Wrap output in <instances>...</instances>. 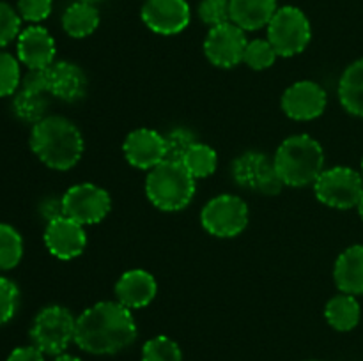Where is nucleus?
Instances as JSON below:
<instances>
[{"label": "nucleus", "instance_id": "nucleus-8", "mask_svg": "<svg viewBox=\"0 0 363 361\" xmlns=\"http://www.w3.org/2000/svg\"><path fill=\"white\" fill-rule=\"evenodd\" d=\"M201 223L206 232L215 237L238 236L248 223L247 202L238 195H218L202 207Z\"/></svg>", "mask_w": 363, "mask_h": 361}, {"label": "nucleus", "instance_id": "nucleus-36", "mask_svg": "<svg viewBox=\"0 0 363 361\" xmlns=\"http://www.w3.org/2000/svg\"><path fill=\"white\" fill-rule=\"evenodd\" d=\"M41 214L45 216L46 222H52V219L62 218L64 216V207H62V197L60 198H48L41 204Z\"/></svg>", "mask_w": 363, "mask_h": 361}, {"label": "nucleus", "instance_id": "nucleus-16", "mask_svg": "<svg viewBox=\"0 0 363 361\" xmlns=\"http://www.w3.org/2000/svg\"><path fill=\"white\" fill-rule=\"evenodd\" d=\"M16 50L18 60L28 69H46L55 62V41L41 25H32L21 30L18 35Z\"/></svg>", "mask_w": 363, "mask_h": 361}, {"label": "nucleus", "instance_id": "nucleus-38", "mask_svg": "<svg viewBox=\"0 0 363 361\" xmlns=\"http://www.w3.org/2000/svg\"><path fill=\"white\" fill-rule=\"evenodd\" d=\"M357 207H358V212H360V218L363 219V197H362V200L358 202V205H357Z\"/></svg>", "mask_w": 363, "mask_h": 361}, {"label": "nucleus", "instance_id": "nucleus-2", "mask_svg": "<svg viewBox=\"0 0 363 361\" xmlns=\"http://www.w3.org/2000/svg\"><path fill=\"white\" fill-rule=\"evenodd\" d=\"M80 130L62 115H46L30 131V149L48 168L69 170L84 154Z\"/></svg>", "mask_w": 363, "mask_h": 361}, {"label": "nucleus", "instance_id": "nucleus-37", "mask_svg": "<svg viewBox=\"0 0 363 361\" xmlns=\"http://www.w3.org/2000/svg\"><path fill=\"white\" fill-rule=\"evenodd\" d=\"M53 361H82V360L77 356H69V354H60V356H57Z\"/></svg>", "mask_w": 363, "mask_h": 361}, {"label": "nucleus", "instance_id": "nucleus-9", "mask_svg": "<svg viewBox=\"0 0 363 361\" xmlns=\"http://www.w3.org/2000/svg\"><path fill=\"white\" fill-rule=\"evenodd\" d=\"M64 216L74 219L80 225H94L106 218L112 207L108 191L92 183L71 186L62 195Z\"/></svg>", "mask_w": 363, "mask_h": 361}, {"label": "nucleus", "instance_id": "nucleus-23", "mask_svg": "<svg viewBox=\"0 0 363 361\" xmlns=\"http://www.w3.org/2000/svg\"><path fill=\"white\" fill-rule=\"evenodd\" d=\"M325 317L337 331H351L360 322V304L351 294H339L326 303Z\"/></svg>", "mask_w": 363, "mask_h": 361}, {"label": "nucleus", "instance_id": "nucleus-24", "mask_svg": "<svg viewBox=\"0 0 363 361\" xmlns=\"http://www.w3.org/2000/svg\"><path fill=\"white\" fill-rule=\"evenodd\" d=\"M48 92L27 91V88H18L13 99V110L16 117L30 124H38L46 117L48 110Z\"/></svg>", "mask_w": 363, "mask_h": 361}, {"label": "nucleus", "instance_id": "nucleus-11", "mask_svg": "<svg viewBox=\"0 0 363 361\" xmlns=\"http://www.w3.org/2000/svg\"><path fill=\"white\" fill-rule=\"evenodd\" d=\"M248 41L245 30L233 21L209 28L204 41V53L216 67H230L243 62V53Z\"/></svg>", "mask_w": 363, "mask_h": 361}, {"label": "nucleus", "instance_id": "nucleus-40", "mask_svg": "<svg viewBox=\"0 0 363 361\" xmlns=\"http://www.w3.org/2000/svg\"><path fill=\"white\" fill-rule=\"evenodd\" d=\"M362 177H363V159H362Z\"/></svg>", "mask_w": 363, "mask_h": 361}, {"label": "nucleus", "instance_id": "nucleus-19", "mask_svg": "<svg viewBox=\"0 0 363 361\" xmlns=\"http://www.w3.org/2000/svg\"><path fill=\"white\" fill-rule=\"evenodd\" d=\"M333 278L340 292L351 296L363 294V244H354L340 253Z\"/></svg>", "mask_w": 363, "mask_h": 361}, {"label": "nucleus", "instance_id": "nucleus-15", "mask_svg": "<svg viewBox=\"0 0 363 361\" xmlns=\"http://www.w3.org/2000/svg\"><path fill=\"white\" fill-rule=\"evenodd\" d=\"M123 151L131 166L152 170L167 158L165 137L149 127H140L128 134L123 144Z\"/></svg>", "mask_w": 363, "mask_h": 361}, {"label": "nucleus", "instance_id": "nucleus-4", "mask_svg": "<svg viewBox=\"0 0 363 361\" xmlns=\"http://www.w3.org/2000/svg\"><path fill=\"white\" fill-rule=\"evenodd\" d=\"M145 193L160 211H183L195 195V179L181 161L165 159L149 170Z\"/></svg>", "mask_w": 363, "mask_h": 361}, {"label": "nucleus", "instance_id": "nucleus-39", "mask_svg": "<svg viewBox=\"0 0 363 361\" xmlns=\"http://www.w3.org/2000/svg\"><path fill=\"white\" fill-rule=\"evenodd\" d=\"M80 2H89V4H96V2H101V0H80Z\"/></svg>", "mask_w": 363, "mask_h": 361}, {"label": "nucleus", "instance_id": "nucleus-3", "mask_svg": "<svg viewBox=\"0 0 363 361\" xmlns=\"http://www.w3.org/2000/svg\"><path fill=\"white\" fill-rule=\"evenodd\" d=\"M273 165L286 186L303 188L314 184L325 170V151L311 134H293L277 149Z\"/></svg>", "mask_w": 363, "mask_h": 361}, {"label": "nucleus", "instance_id": "nucleus-31", "mask_svg": "<svg viewBox=\"0 0 363 361\" xmlns=\"http://www.w3.org/2000/svg\"><path fill=\"white\" fill-rule=\"evenodd\" d=\"M20 303V290L13 280L0 276V326L14 317Z\"/></svg>", "mask_w": 363, "mask_h": 361}, {"label": "nucleus", "instance_id": "nucleus-6", "mask_svg": "<svg viewBox=\"0 0 363 361\" xmlns=\"http://www.w3.org/2000/svg\"><path fill=\"white\" fill-rule=\"evenodd\" d=\"M312 39L311 21L301 9L284 6L277 9L268 23V41L280 57H294L303 52Z\"/></svg>", "mask_w": 363, "mask_h": 361}, {"label": "nucleus", "instance_id": "nucleus-35", "mask_svg": "<svg viewBox=\"0 0 363 361\" xmlns=\"http://www.w3.org/2000/svg\"><path fill=\"white\" fill-rule=\"evenodd\" d=\"M7 361H45V353L39 350L35 345L16 347V349L9 354Z\"/></svg>", "mask_w": 363, "mask_h": 361}, {"label": "nucleus", "instance_id": "nucleus-5", "mask_svg": "<svg viewBox=\"0 0 363 361\" xmlns=\"http://www.w3.org/2000/svg\"><path fill=\"white\" fill-rule=\"evenodd\" d=\"M77 319L60 304L46 306L35 315L30 328L32 345L50 356H60L71 342H74Z\"/></svg>", "mask_w": 363, "mask_h": 361}, {"label": "nucleus", "instance_id": "nucleus-17", "mask_svg": "<svg viewBox=\"0 0 363 361\" xmlns=\"http://www.w3.org/2000/svg\"><path fill=\"white\" fill-rule=\"evenodd\" d=\"M46 78H48V92L60 101H80L87 94V76L73 62L67 60L53 62L52 66L46 67Z\"/></svg>", "mask_w": 363, "mask_h": 361}, {"label": "nucleus", "instance_id": "nucleus-20", "mask_svg": "<svg viewBox=\"0 0 363 361\" xmlns=\"http://www.w3.org/2000/svg\"><path fill=\"white\" fill-rule=\"evenodd\" d=\"M230 21L243 30H259L277 13V0H229Z\"/></svg>", "mask_w": 363, "mask_h": 361}, {"label": "nucleus", "instance_id": "nucleus-14", "mask_svg": "<svg viewBox=\"0 0 363 361\" xmlns=\"http://www.w3.org/2000/svg\"><path fill=\"white\" fill-rule=\"evenodd\" d=\"M45 244L53 257L60 260H71L84 253L87 246V234L84 225L62 216L48 222L45 229Z\"/></svg>", "mask_w": 363, "mask_h": 361}, {"label": "nucleus", "instance_id": "nucleus-32", "mask_svg": "<svg viewBox=\"0 0 363 361\" xmlns=\"http://www.w3.org/2000/svg\"><path fill=\"white\" fill-rule=\"evenodd\" d=\"M199 18L211 28L227 23L230 21L229 0H202L199 4Z\"/></svg>", "mask_w": 363, "mask_h": 361}, {"label": "nucleus", "instance_id": "nucleus-25", "mask_svg": "<svg viewBox=\"0 0 363 361\" xmlns=\"http://www.w3.org/2000/svg\"><path fill=\"white\" fill-rule=\"evenodd\" d=\"M184 168L190 172V176L197 179H204V177H209L216 170V165H218V156H216V151L213 147L206 144H194L190 151L184 154L183 161Z\"/></svg>", "mask_w": 363, "mask_h": 361}, {"label": "nucleus", "instance_id": "nucleus-29", "mask_svg": "<svg viewBox=\"0 0 363 361\" xmlns=\"http://www.w3.org/2000/svg\"><path fill=\"white\" fill-rule=\"evenodd\" d=\"M21 84L20 62L7 52H0V98L16 94Z\"/></svg>", "mask_w": 363, "mask_h": 361}, {"label": "nucleus", "instance_id": "nucleus-12", "mask_svg": "<svg viewBox=\"0 0 363 361\" xmlns=\"http://www.w3.org/2000/svg\"><path fill=\"white\" fill-rule=\"evenodd\" d=\"M190 18L186 0H145L142 6V20L156 34H179L188 27Z\"/></svg>", "mask_w": 363, "mask_h": 361}, {"label": "nucleus", "instance_id": "nucleus-13", "mask_svg": "<svg viewBox=\"0 0 363 361\" xmlns=\"http://www.w3.org/2000/svg\"><path fill=\"white\" fill-rule=\"evenodd\" d=\"M326 108V91L319 84L301 80L287 87L282 96V110L293 120L318 119Z\"/></svg>", "mask_w": 363, "mask_h": 361}, {"label": "nucleus", "instance_id": "nucleus-18", "mask_svg": "<svg viewBox=\"0 0 363 361\" xmlns=\"http://www.w3.org/2000/svg\"><path fill=\"white\" fill-rule=\"evenodd\" d=\"M158 292V285L151 273L144 269H130L116 283V296L121 304L133 310L151 303Z\"/></svg>", "mask_w": 363, "mask_h": 361}, {"label": "nucleus", "instance_id": "nucleus-33", "mask_svg": "<svg viewBox=\"0 0 363 361\" xmlns=\"http://www.w3.org/2000/svg\"><path fill=\"white\" fill-rule=\"evenodd\" d=\"M21 18L16 9L6 2H0V48L9 45L20 35Z\"/></svg>", "mask_w": 363, "mask_h": 361}, {"label": "nucleus", "instance_id": "nucleus-27", "mask_svg": "<svg viewBox=\"0 0 363 361\" xmlns=\"http://www.w3.org/2000/svg\"><path fill=\"white\" fill-rule=\"evenodd\" d=\"M142 361H183V350L172 338L158 335L144 343Z\"/></svg>", "mask_w": 363, "mask_h": 361}, {"label": "nucleus", "instance_id": "nucleus-1", "mask_svg": "<svg viewBox=\"0 0 363 361\" xmlns=\"http://www.w3.org/2000/svg\"><path fill=\"white\" fill-rule=\"evenodd\" d=\"M137 338V322L119 301H99L77 317L74 343L89 354H116Z\"/></svg>", "mask_w": 363, "mask_h": 361}, {"label": "nucleus", "instance_id": "nucleus-22", "mask_svg": "<svg viewBox=\"0 0 363 361\" xmlns=\"http://www.w3.org/2000/svg\"><path fill=\"white\" fill-rule=\"evenodd\" d=\"M339 99L351 115L363 117V59L347 66L340 76Z\"/></svg>", "mask_w": 363, "mask_h": 361}, {"label": "nucleus", "instance_id": "nucleus-21", "mask_svg": "<svg viewBox=\"0 0 363 361\" xmlns=\"http://www.w3.org/2000/svg\"><path fill=\"white\" fill-rule=\"evenodd\" d=\"M98 25L99 11L94 4L77 0L62 14L64 32L74 39H84L91 35L98 28Z\"/></svg>", "mask_w": 363, "mask_h": 361}, {"label": "nucleus", "instance_id": "nucleus-7", "mask_svg": "<svg viewBox=\"0 0 363 361\" xmlns=\"http://www.w3.org/2000/svg\"><path fill=\"white\" fill-rule=\"evenodd\" d=\"M315 197L328 207H357L363 197V177L350 166H333L323 170L314 183Z\"/></svg>", "mask_w": 363, "mask_h": 361}, {"label": "nucleus", "instance_id": "nucleus-28", "mask_svg": "<svg viewBox=\"0 0 363 361\" xmlns=\"http://www.w3.org/2000/svg\"><path fill=\"white\" fill-rule=\"evenodd\" d=\"M277 57H279V53L275 52L268 39H254V41H248L247 48H245L243 62L252 69L262 71L272 67Z\"/></svg>", "mask_w": 363, "mask_h": 361}, {"label": "nucleus", "instance_id": "nucleus-26", "mask_svg": "<svg viewBox=\"0 0 363 361\" xmlns=\"http://www.w3.org/2000/svg\"><path fill=\"white\" fill-rule=\"evenodd\" d=\"M23 257V239L14 227L0 223V271L16 268Z\"/></svg>", "mask_w": 363, "mask_h": 361}, {"label": "nucleus", "instance_id": "nucleus-30", "mask_svg": "<svg viewBox=\"0 0 363 361\" xmlns=\"http://www.w3.org/2000/svg\"><path fill=\"white\" fill-rule=\"evenodd\" d=\"M165 137V149L167 158L170 161H183L184 154L191 149V145L197 144L195 142V134L186 127H174L169 133L163 134Z\"/></svg>", "mask_w": 363, "mask_h": 361}, {"label": "nucleus", "instance_id": "nucleus-34", "mask_svg": "<svg viewBox=\"0 0 363 361\" xmlns=\"http://www.w3.org/2000/svg\"><path fill=\"white\" fill-rule=\"evenodd\" d=\"M52 0H18V14L21 20L39 23L52 14Z\"/></svg>", "mask_w": 363, "mask_h": 361}, {"label": "nucleus", "instance_id": "nucleus-10", "mask_svg": "<svg viewBox=\"0 0 363 361\" xmlns=\"http://www.w3.org/2000/svg\"><path fill=\"white\" fill-rule=\"evenodd\" d=\"M233 179L238 186L268 197L279 195L284 186L273 161H269L268 156L262 152L255 151H248L234 159Z\"/></svg>", "mask_w": 363, "mask_h": 361}]
</instances>
